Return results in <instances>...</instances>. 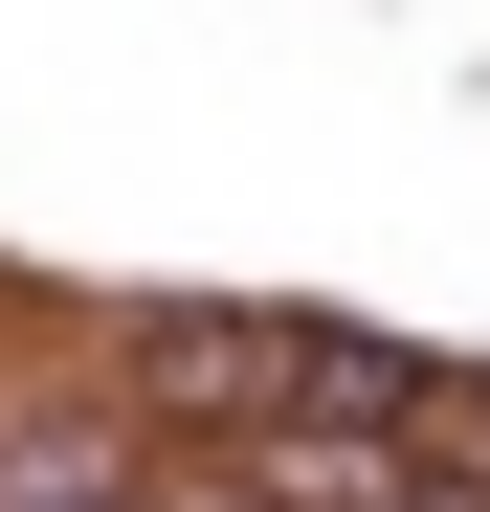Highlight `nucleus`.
Returning a JSON list of instances; mask_svg holds the SVG:
<instances>
[{"instance_id":"nucleus-1","label":"nucleus","mask_w":490,"mask_h":512,"mask_svg":"<svg viewBox=\"0 0 490 512\" xmlns=\"http://www.w3.org/2000/svg\"><path fill=\"white\" fill-rule=\"evenodd\" d=\"M156 401H290V423H424V379L379 334H290V312H156Z\"/></svg>"},{"instance_id":"nucleus-2","label":"nucleus","mask_w":490,"mask_h":512,"mask_svg":"<svg viewBox=\"0 0 490 512\" xmlns=\"http://www.w3.org/2000/svg\"><path fill=\"white\" fill-rule=\"evenodd\" d=\"M268 512H490L468 468H424V446H357V423H268V468H245Z\"/></svg>"}]
</instances>
